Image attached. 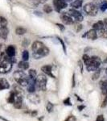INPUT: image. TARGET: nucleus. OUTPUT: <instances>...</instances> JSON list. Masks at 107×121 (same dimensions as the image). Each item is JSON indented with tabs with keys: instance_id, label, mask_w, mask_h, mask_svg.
Instances as JSON below:
<instances>
[{
	"instance_id": "4468645a",
	"label": "nucleus",
	"mask_w": 107,
	"mask_h": 121,
	"mask_svg": "<svg viewBox=\"0 0 107 121\" xmlns=\"http://www.w3.org/2000/svg\"><path fill=\"white\" fill-rule=\"evenodd\" d=\"M28 99L30 100V102H32L34 104H38L40 103V97L37 95H34V93H30V95H28Z\"/></svg>"
},
{
	"instance_id": "c9c22d12",
	"label": "nucleus",
	"mask_w": 107,
	"mask_h": 121,
	"mask_svg": "<svg viewBox=\"0 0 107 121\" xmlns=\"http://www.w3.org/2000/svg\"><path fill=\"white\" fill-rule=\"evenodd\" d=\"M56 26L58 27V28H59V29L61 31H65V26H64V25H62L61 23H56Z\"/></svg>"
},
{
	"instance_id": "79ce46f5",
	"label": "nucleus",
	"mask_w": 107,
	"mask_h": 121,
	"mask_svg": "<svg viewBox=\"0 0 107 121\" xmlns=\"http://www.w3.org/2000/svg\"><path fill=\"white\" fill-rule=\"evenodd\" d=\"M78 64H79V66H80V69H81V73H83V65H82V62H81V60H79Z\"/></svg>"
},
{
	"instance_id": "423d86ee",
	"label": "nucleus",
	"mask_w": 107,
	"mask_h": 121,
	"mask_svg": "<svg viewBox=\"0 0 107 121\" xmlns=\"http://www.w3.org/2000/svg\"><path fill=\"white\" fill-rule=\"evenodd\" d=\"M12 65L11 61L7 60H3V61L0 62V73H7L12 69Z\"/></svg>"
},
{
	"instance_id": "f257e3e1",
	"label": "nucleus",
	"mask_w": 107,
	"mask_h": 121,
	"mask_svg": "<svg viewBox=\"0 0 107 121\" xmlns=\"http://www.w3.org/2000/svg\"><path fill=\"white\" fill-rule=\"evenodd\" d=\"M32 56L34 59H41L49 54V48L41 41H34L32 45Z\"/></svg>"
},
{
	"instance_id": "393cba45",
	"label": "nucleus",
	"mask_w": 107,
	"mask_h": 121,
	"mask_svg": "<svg viewBox=\"0 0 107 121\" xmlns=\"http://www.w3.org/2000/svg\"><path fill=\"white\" fill-rule=\"evenodd\" d=\"M43 11H44V12L47 13V14H50V13L52 12V7L50 5L45 4L44 6V7H43Z\"/></svg>"
},
{
	"instance_id": "f8f14e48",
	"label": "nucleus",
	"mask_w": 107,
	"mask_h": 121,
	"mask_svg": "<svg viewBox=\"0 0 107 121\" xmlns=\"http://www.w3.org/2000/svg\"><path fill=\"white\" fill-rule=\"evenodd\" d=\"M85 36H86L87 39H89V40H97V38H98V36L97 31L92 28L85 33L84 36H83V37H85Z\"/></svg>"
},
{
	"instance_id": "0eeeda50",
	"label": "nucleus",
	"mask_w": 107,
	"mask_h": 121,
	"mask_svg": "<svg viewBox=\"0 0 107 121\" xmlns=\"http://www.w3.org/2000/svg\"><path fill=\"white\" fill-rule=\"evenodd\" d=\"M68 14L69 15H71L73 19H75V20L77 21V22H82L83 19H84L83 15L81 14L80 11H77V9H73V8L69 9Z\"/></svg>"
},
{
	"instance_id": "2f4dec72",
	"label": "nucleus",
	"mask_w": 107,
	"mask_h": 121,
	"mask_svg": "<svg viewBox=\"0 0 107 121\" xmlns=\"http://www.w3.org/2000/svg\"><path fill=\"white\" fill-rule=\"evenodd\" d=\"M89 59H90V56H89V55H87V54H84L82 56V60H83V61H84V63L85 64V65H87V64L89 63Z\"/></svg>"
},
{
	"instance_id": "4be33fe9",
	"label": "nucleus",
	"mask_w": 107,
	"mask_h": 121,
	"mask_svg": "<svg viewBox=\"0 0 107 121\" xmlns=\"http://www.w3.org/2000/svg\"><path fill=\"white\" fill-rule=\"evenodd\" d=\"M98 36H99L100 37H102V38L107 39V28H104L101 29L100 31H98Z\"/></svg>"
},
{
	"instance_id": "7ed1b4c3",
	"label": "nucleus",
	"mask_w": 107,
	"mask_h": 121,
	"mask_svg": "<svg viewBox=\"0 0 107 121\" xmlns=\"http://www.w3.org/2000/svg\"><path fill=\"white\" fill-rule=\"evenodd\" d=\"M101 64H102V60L98 56H93L89 59V63L86 65V69L89 72H94L95 70L99 69Z\"/></svg>"
},
{
	"instance_id": "ea45409f",
	"label": "nucleus",
	"mask_w": 107,
	"mask_h": 121,
	"mask_svg": "<svg viewBox=\"0 0 107 121\" xmlns=\"http://www.w3.org/2000/svg\"><path fill=\"white\" fill-rule=\"evenodd\" d=\"M37 111H32V112H29V114H31V116L32 117H35L37 116Z\"/></svg>"
},
{
	"instance_id": "7c9ffc66",
	"label": "nucleus",
	"mask_w": 107,
	"mask_h": 121,
	"mask_svg": "<svg viewBox=\"0 0 107 121\" xmlns=\"http://www.w3.org/2000/svg\"><path fill=\"white\" fill-rule=\"evenodd\" d=\"M56 38H57V40H59L60 43L61 44V45L62 47H63V49H64V52H65V53L66 54L67 53V50H66V46H65V42L62 40V39L61 38H60L59 36H56Z\"/></svg>"
},
{
	"instance_id": "c03bdc74",
	"label": "nucleus",
	"mask_w": 107,
	"mask_h": 121,
	"mask_svg": "<svg viewBox=\"0 0 107 121\" xmlns=\"http://www.w3.org/2000/svg\"><path fill=\"white\" fill-rule=\"evenodd\" d=\"M75 74H73V87H74L75 86Z\"/></svg>"
},
{
	"instance_id": "f704fd0d",
	"label": "nucleus",
	"mask_w": 107,
	"mask_h": 121,
	"mask_svg": "<svg viewBox=\"0 0 107 121\" xmlns=\"http://www.w3.org/2000/svg\"><path fill=\"white\" fill-rule=\"evenodd\" d=\"M64 104L66 105V106H72V103H71V101H70V98H67V99H65V100H64Z\"/></svg>"
},
{
	"instance_id": "5701e85b",
	"label": "nucleus",
	"mask_w": 107,
	"mask_h": 121,
	"mask_svg": "<svg viewBox=\"0 0 107 121\" xmlns=\"http://www.w3.org/2000/svg\"><path fill=\"white\" fill-rule=\"evenodd\" d=\"M101 72H102L101 69H98L97 70H95L94 73H93V74L92 75V80H93V81H96V80H98L99 78H100Z\"/></svg>"
},
{
	"instance_id": "a19ab883",
	"label": "nucleus",
	"mask_w": 107,
	"mask_h": 121,
	"mask_svg": "<svg viewBox=\"0 0 107 121\" xmlns=\"http://www.w3.org/2000/svg\"><path fill=\"white\" fill-rule=\"evenodd\" d=\"M4 56H5L4 55V52H2L1 50H0V62L3 60V57H4Z\"/></svg>"
},
{
	"instance_id": "6e6552de",
	"label": "nucleus",
	"mask_w": 107,
	"mask_h": 121,
	"mask_svg": "<svg viewBox=\"0 0 107 121\" xmlns=\"http://www.w3.org/2000/svg\"><path fill=\"white\" fill-rule=\"evenodd\" d=\"M53 5L57 12H61V10L65 9L68 7L66 0H53Z\"/></svg>"
},
{
	"instance_id": "a18cd8bd",
	"label": "nucleus",
	"mask_w": 107,
	"mask_h": 121,
	"mask_svg": "<svg viewBox=\"0 0 107 121\" xmlns=\"http://www.w3.org/2000/svg\"><path fill=\"white\" fill-rule=\"evenodd\" d=\"M36 1H37L39 3H45L48 0H36Z\"/></svg>"
},
{
	"instance_id": "6ab92c4d",
	"label": "nucleus",
	"mask_w": 107,
	"mask_h": 121,
	"mask_svg": "<svg viewBox=\"0 0 107 121\" xmlns=\"http://www.w3.org/2000/svg\"><path fill=\"white\" fill-rule=\"evenodd\" d=\"M82 4H83V0H74L73 3H71L70 6L73 9H78L80 7H82Z\"/></svg>"
},
{
	"instance_id": "20e7f679",
	"label": "nucleus",
	"mask_w": 107,
	"mask_h": 121,
	"mask_svg": "<svg viewBox=\"0 0 107 121\" xmlns=\"http://www.w3.org/2000/svg\"><path fill=\"white\" fill-rule=\"evenodd\" d=\"M47 78L45 74H39L36 79V89L41 91H46L47 90Z\"/></svg>"
},
{
	"instance_id": "2eb2a0df",
	"label": "nucleus",
	"mask_w": 107,
	"mask_h": 121,
	"mask_svg": "<svg viewBox=\"0 0 107 121\" xmlns=\"http://www.w3.org/2000/svg\"><path fill=\"white\" fill-rule=\"evenodd\" d=\"M10 88V84L5 78H0V91Z\"/></svg>"
},
{
	"instance_id": "ddd939ff",
	"label": "nucleus",
	"mask_w": 107,
	"mask_h": 121,
	"mask_svg": "<svg viewBox=\"0 0 107 121\" xmlns=\"http://www.w3.org/2000/svg\"><path fill=\"white\" fill-rule=\"evenodd\" d=\"M15 53H16V50H15V47L14 45H9L6 48V54L8 56L14 57Z\"/></svg>"
},
{
	"instance_id": "72a5a7b5",
	"label": "nucleus",
	"mask_w": 107,
	"mask_h": 121,
	"mask_svg": "<svg viewBox=\"0 0 107 121\" xmlns=\"http://www.w3.org/2000/svg\"><path fill=\"white\" fill-rule=\"evenodd\" d=\"M99 9H100L102 11H105L106 10H107V1L104 0V2H103V3L102 4V6H101Z\"/></svg>"
},
{
	"instance_id": "e433bc0d",
	"label": "nucleus",
	"mask_w": 107,
	"mask_h": 121,
	"mask_svg": "<svg viewBox=\"0 0 107 121\" xmlns=\"http://www.w3.org/2000/svg\"><path fill=\"white\" fill-rule=\"evenodd\" d=\"M65 121H76V118L73 116H70L68 117Z\"/></svg>"
},
{
	"instance_id": "473e14b6",
	"label": "nucleus",
	"mask_w": 107,
	"mask_h": 121,
	"mask_svg": "<svg viewBox=\"0 0 107 121\" xmlns=\"http://www.w3.org/2000/svg\"><path fill=\"white\" fill-rule=\"evenodd\" d=\"M103 2H104V0H93V3H94V4L96 5L97 7H98V9H99L101 6H102V4L103 3Z\"/></svg>"
},
{
	"instance_id": "de8ad7c7",
	"label": "nucleus",
	"mask_w": 107,
	"mask_h": 121,
	"mask_svg": "<svg viewBox=\"0 0 107 121\" xmlns=\"http://www.w3.org/2000/svg\"><path fill=\"white\" fill-rule=\"evenodd\" d=\"M0 120H3V121H9V120H7V119L3 118V117H2V116H0Z\"/></svg>"
},
{
	"instance_id": "a211bd4d",
	"label": "nucleus",
	"mask_w": 107,
	"mask_h": 121,
	"mask_svg": "<svg viewBox=\"0 0 107 121\" xmlns=\"http://www.w3.org/2000/svg\"><path fill=\"white\" fill-rule=\"evenodd\" d=\"M104 28H105L104 22H103V21H101V20H99L97 23H95L93 24V29H94V30H96V31H100L101 29H102Z\"/></svg>"
},
{
	"instance_id": "1a4fd4ad",
	"label": "nucleus",
	"mask_w": 107,
	"mask_h": 121,
	"mask_svg": "<svg viewBox=\"0 0 107 121\" xmlns=\"http://www.w3.org/2000/svg\"><path fill=\"white\" fill-rule=\"evenodd\" d=\"M61 19L65 24L66 25H71V24H73L74 23V19H73V17L71 15H69L68 14V12H64L62 13L61 15Z\"/></svg>"
},
{
	"instance_id": "8fccbe9b",
	"label": "nucleus",
	"mask_w": 107,
	"mask_h": 121,
	"mask_svg": "<svg viewBox=\"0 0 107 121\" xmlns=\"http://www.w3.org/2000/svg\"><path fill=\"white\" fill-rule=\"evenodd\" d=\"M72 0H66V2H71Z\"/></svg>"
},
{
	"instance_id": "f3484780",
	"label": "nucleus",
	"mask_w": 107,
	"mask_h": 121,
	"mask_svg": "<svg viewBox=\"0 0 107 121\" xmlns=\"http://www.w3.org/2000/svg\"><path fill=\"white\" fill-rule=\"evenodd\" d=\"M9 30L7 27L3 28H0V38L3 39V40H7V36H8Z\"/></svg>"
},
{
	"instance_id": "f03ea898",
	"label": "nucleus",
	"mask_w": 107,
	"mask_h": 121,
	"mask_svg": "<svg viewBox=\"0 0 107 121\" xmlns=\"http://www.w3.org/2000/svg\"><path fill=\"white\" fill-rule=\"evenodd\" d=\"M14 79L16 82L19 84L21 86H27L29 83V78L26 75V73L23 70H16L13 73Z\"/></svg>"
},
{
	"instance_id": "b1692460",
	"label": "nucleus",
	"mask_w": 107,
	"mask_h": 121,
	"mask_svg": "<svg viewBox=\"0 0 107 121\" xmlns=\"http://www.w3.org/2000/svg\"><path fill=\"white\" fill-rule=\"evenodd\" d=\"M26 32H27V29L23 28V27H18V28H16V29H15V33L17 35H19V36L25 34Z\"/></svg>"
},
{
	"instance_id": "412c9836",
	"label": "nucleus",
	"mask_w": 107,
	"mask_h": 121,
	"mask_svg": "<svg viewBox=\"0 0 107 121\" xmlns=\"http://www.w3.org/2000/svg\"><path fill=\"white\" fill-rule=\"evenodd\" d=\"M28 74H29V77H28L29 79H31V80H32V81L36 82V77H37V73H36V70H35V69H29Z\"/></svg>"
},
{
	"instance_id": "39448f33",
	"label": "nucleus",
	"mask_w": 107,
	"mask_h": 121,
	"mask_svg": "<svg viewBox=\"0 0 107 121\" xmlns=\"http://www.w3.org/2000/svg\"><path fill=\"white\" fill-rule=\"evenodd\" d=\"M83 10L86 15H89V16H95L97 15L98 12V7L93 3H86L84 7H83Z\"/></svg>"
},
{
	"instance_id": "c756f323",
	"label": "nucleus",
	"mask_w": 107,
	"mask_h": 121,
	"mask_svg": "<svg viewBox=\"0 0 107 121\" xmlns=\"http://www.w3.org/2000/svg\"><path fill=\"white\" fill-rule=\"evenodd\" d=\"M53 108H54V104H53V103L48 102V104H47V106H46L47 111H48V112H52V111H53Z\"/></svg>"
},
{
	"instance_id": "9b49d317",
	"label": "nucleus",
	"mask_w": 107,
	"mask_h": 121,
	"mask_svg": "<svg viewBox=\"0 0 107 121\" xmlns=\"http://www.w3.org/2000/svg\"><path fill=\"white\" fill-rule=\"evenodd\" d=\"M41 71L44 73L45 75H48L49 77L52 78H55V76L52 74V67L50 65H45L41 67Z\"/></svg>"
},
{
	"instance_id": "dca6fc26",
	"label": "nucleus",
	"mask_w": 107,
	"mask_h": 121,
	"mask_svg": "<svg viewBox=\"0 0 107 121\" xmlns=\"http://www.w3.org/2000/svg\"><path fill=\"white\" fill-rule=\"evenodd\" d=\"M99 84H100V88L102 95H107V80H102Z\"/></svg>"
},
{
	"instance_id": "9d476101",
	"label": "nucleus",
	"mask_w": 107,
	"mask_h": 121,
	"mask_svg": "<svg viewBox=\"0 0 107 121\" xmlns=\"http://www.w3.org/2000/svg\"><path fill=\"white\" fill-rule=\"evenodd\" d=\"M14 107L15 108L19 109L22 107L23 105V96H22V94L20 93H16L15 92V101L14 103H13Z\"/></svg>"
},
{
	"instance_id": "4c0bfd02",
	"label": "nucleus",
	"mask_w": 107,
	"mask_h": 121,
	"mask_svg": "<svg viewBox=\"0 0 107 121\" xmlns=\"http://www.w3.org/2000/svg\"><path fill=\"white\" fill-rule=\"evenodd\" d=\"M29 40H28V39H25L23 41V46H24V47H27L29 44Z\"/></svg>"
},
{
	"instance_id": "bb28decb",
	"label": "nucleus",
	"mask_w": 107,
	"mask_h": 121,
	"mask_svg": "<svg viewBox=\"0 0 107 121\" xmlns=\"http://www.w3.org/2000/svg\"><path fill=\"white\" fill-rule=\"evenodd\" d=\"M15 92L14 91H12L11 93H10V95L8 97V99H7V101H8L9 103H14V101H15Z\"/></svg>"
},
{
	"instance_id": "37998d69",
	"label": "nucleus",
	"mask_w": 107,
	"mask_h": 121,
	"mask_svg": "<svg viewBox=\"0 0 107 121\" xmlns=\"http://www.w3.org/2000/svg\"><path fill=\"white\" fill-rule=\"evenodd\" d=\"M85 107V106H84V105H80V106H78V109H79V111H82Z\"/></svg>"
},
{
	"instance_id": "a878e982",
	"label": "nucleus",
	"mask_w": 107,
	"mask_h": 121,
	"mask_svg": "<svg viewBox=\"0 0 107 121\" xmlns=\"http://www.w3.org/2000/svg\"><path fill=\"white\" fill-rule=\"evenodd\" d=\"M7 19L3 16H0V28H3L7 27Z\"/></svg>"
},
{
	"instance_id": "cd10ccee",
	"label": "nucleus",
	"mask_w": 107,
	"mask_h": 121,
	"mask_svg": "<svg viewBox=\"0 0 107 121\" xmlns=\"http://www.w3.org/2000/svg\"><path fill=\"white\" fill-rule=\"evenodd\" d=\"M74 24H75L74 28H75V31L77 32H79L80 31L82 30L83 26H82V24H81V23H80V22H76V23L74 22Z\"/></svg>"
},
{
	"instance_id": "49530a36",
	"label": "nucleus",
	"mask_w": 107,
	"mask_h": 121,
	"mask_svg": "<svg viewBox=\"0 0 107 121\" xmlns=\"http://www.w3.org/2000/svg\"><path fill=\"white\" fill-rule=\"evenodd\" d=\"M103 22H104V24H105V28H107V18L104 19Z\"/></svg>"
},
{
	"instance_id": "09e8293b",
	"label": "nucleus",
	"mask_w": 107,
	"mask_h": 121,
	"mask_svg": "<svg viewBox=\"0 0 107 121\" xmlns=\"http://www.w3.org/2000/svg\"><path fill=\"white\" fill-rule=\"evenodd\" d=\"M104 62H105V63H107V57L106 58V59H105V60H104Z\"/></svg>"
},
{
	"instance_id": "aec40b11",
	"label": "nucleus",
	"mask_w": 107,
	"mask_h": 121,
	"mask_svg": "<svg viewBox=\"0 0 107 121\" xmlns=\"http://www.w3.org/2000/svg\"><path fill=\"white\" fill-rule=\"evenodd\" d=\"M18 67L21 70H23H23L28 69V68H29V63H28V61H24V60H22V61L19 62Z\"/></svg>"
},
{
	"instance_id": "c85d7f7f",
	"label": "nucleus",
	"mask_w": 107,
	"mask_h": 121,
	"mask_svg": "<svg viewBox=\"0 0 107 121\" xmlns=\"http://www.w3.org/2000/svg\"><path fill=\"white\" fill-rule=\"evenodd\" d=\"M22 58H23V60L24 61H28V59H29V52L28 50H24L22 53Z\"/></svg>"
},
{
	"instance_id": "3c124183",
	"label": "nucleus",
	"mask_w": 107,
	"mask_h": 121,
	"mask_svg": "<svg viewBox=\"0 0 107 121\" xmlns=\"http://www.w3.org/2000/svg\"><path fill=\"white\" fill-rule=\"evenodd\" d=\"M106 74H107V68L106 69Z\"/></svg>"
},
{
	"instance_id": "58836bf2",
	"label": "nucleus",
	"mask_w": 107,
	"mask_h": 121,
	"mask_svg": "<svg viewBox=\"0 0 107 121\" xmlns=\"http://www.w3.org/2000/svg\"><path fill=\"white\" fill-rule=\"evenodd\" d=\"M96 121H104V116L102 115H99V116L97 117Z\"/></svg>"
}]
</instances>
